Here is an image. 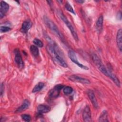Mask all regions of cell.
I'll list each match as a JSON object with an SVG mask.
<instances>
[{
    "mask_svg": "<svg viewBox=\"0 0 122 122\" xmlns=\"http://www.w3.org/2000/svg\"><path fill=\"white\" fill-rule=\"evenodd\" d=\"M87 93H88V96L91 102L92 103L93 106H94V108H97L98 107V104L93 92L92 90H89L88 91Z\"/></svg>",
    "mask_w": 122,
    "mask_h": 122,
    "instance_id": "8fae6325",
    "label": "cell"
},
{
    "mask_svg": "<svg viewBox=\"0 0 122 122\" xmlns=\"http://www.w3.org/2000/svg\"><path fill=\"white\" fill-rule=\"evenodd\" d=\"M44 86V84L43 82H40L38 83H37L33 88L32 90V92L33 93L34 92H39V91H40Z\"/></svg>",
    "mask_w": 122,
    "mask_h": 122,
    "instance_id": "d6986e66",
    "label": "cell"
},
{
    "mask_svg": "<svg viewBox=\"0 0 122 122\" xmlns=\"http://www.w3.org/2000/svg\"><path fill=\"white\" fill-rule=\"evenodd\" d=\"M30 51L31 53L35 57H37L39 55V51L38 49V48L37 46L32 45L30 46Z\"/></svg>",
    "mask_w": 122,
    "mask_h": 122,
    "instance_id": "ac0fdd59",
    "label": "cell"
},
{
    "mask_svg": "<svg viewBox=\"0 0 122 122\" xmlns=\"http://www.w3.org/2000/svg\"><path fill=\"white\" fill-rule=\"evenodd\" d=\"M60 91L57 90L54 87L53 89H51L50 91H49V96L52 98H56L59 96Z\"/></svg>",
    "mask_w": 122,
    "mask_h": 122,
    "instance_id": "e0dca14e",
    "label": "cell"
},
{
    "mask_svg": "<svg viewBox=\"0 0 122 122\" xmlns=\"http://www.w3.org/2000/svg\"><path fill=\"white\" fill-rule=\"evenodd\" d=\"M33 42L35 45H36L37 46L39 47H42L43 46V43L42 41L37 38H35L33 40Z\"/></svg>",
    "mask_w": 122,
    "mask_h": 122,
    "instance_id": "7402d4cb",
    "label": "cell"
},
{
    "mask_svg": "<svg viewBox=\"0 0 122 122\" xmlns=\"http://www.w3.org/2000/svg\"><path fill=\"white\" fill-rule=\"evenodd\" d=\"M98 121L99 122H108L107 112L106 110H103L101 113Z\"/></svg>",
    "mask_w": 122,
    "mask_h": 122,
    "instance_id": "2e32d148",
    "label": "cell"
},
{
    "mask_svg": "<svg viewBox=\"0 0 122 122\" xmlns=\"http://www.w3.org/2000/svg\"><path fill=\"white\" fill-rule=\"evenodd\" d=\"M103 22V17L101 15L98 19L96 23V28L97 31L100 33L102 30V25Z\"/></svg>",
    "mask_w": 122,
    "mask_h": 122,
    "instance_id": "9a60e30c",
    "label": "cell"
},
{
    "mask_svg": "<svg viewBox=\"0 0 122 122\" xmlns=\"http://www.w3.org/2000/svg\"><path fill=\"white\" fill-rule=\"evenodd\" d=\"M32 23L30 20H26L24 21L22 24L20 31L24 33H26L28 32V30L32 27Z\"/></svg>",
    "mask_w": 122,
    "mask_h": 122,
    "instance_id": "30bf717a",
    "label": "cell"
},
{
    "mask_svg": "<svg viewBox=\"0 0 122 122\" xmlns=\"http://www.w3.org/2000/svg\"><path fill=\"white\" fill-rule=\"evenodd\" d=\"M82 118L84 122H90L92 121L91 112L89 106H86L82 112Z\"/></svg>",
    "mask_w": 122,
    "mask_h": 122,
    "instance_id": "9c48e42d",
    "label": "cell"
},
{
    "mask_svg": "<svg viewBox=\"0 0 122 122\" xmlns=\"http://www.w3.org/2000/svg\"><path fill=\"white\" fill-rule=\"evenodd\" d=\"M58 15L59 16V17L61 18V19L64 22V23L66 24V25L67 26V27L69 29L71 35H72L74 39L77 41L79 40V38H78V35L77 34V32H76V31L75 30L73 27L72 26V25H71V24L70 23V22L67 20V19L66 18V17L64 16V15L63 14V13L61 11L59 10L58 11Z\"/></svg>",
    "mask_w": 122,
    "mask_h": 122,
    "instance_id": "3957f363",
    "label": "cell"
},
{
    "mask_svg": "<svg viewBox=\"0 0 122 122\" xmlns=\"http://www.w3.org/2000/svg\"><path fill=\"white\" fill-rule=\"evenodd\" d=\"M29 105H30L29 101L27 99L24 100L22 104L19 107H18L17 109V110L15 111V112L19 113V112H20L26 110L28 108Z\"/></svg>",
    "mask_w": 122,
    "mask_h": 122,
    "instance_id": "5bb4252c",
    "label": "cell"
},
{
    "mask_svg": "<svg viewBox=\"0 0 122 122\" xmlns=\"http://www.w3.org/2000/svg\"><path fill=\"white\" fill-rule=\"evenodd\" d=\"M14 61L16 64L20 68H22L23 67L24 63L22 58V56L20 54V51L18 49H16L14 50Z\"/></svg>",
    "mask_w": 122,
    "mask_h": 122,
    "instance_id": "8992f818",
    "label": "cell"
},
{
    "mask_svg": "<svg viewBox=\"0 0 122 122\" xmlns=\"http://www.w3.org/2000/svg\"><path fill=\"white\" fill-rule=\"evenodd\" d=\"M46 39L49 42V44L47 46V50L49 53L61 66L64 68L67 67V64L63 59L61 56V54H60V52L57 44L48 36L46 37Z\"/></svg>",
    "mask_w": 122,
    "mask_h": 122,
    "instance_id": "6da1fadb",
    "label": "cell"
},
{
    "mask_svg": "<svg viewBox=\"0 0 122 122\" xmlns=\"http://www.w3.org/2000/svg\"><path fill=\"white\" fill-rule=\"evenodd\" d=\"M122 30L120 29L117 33L116 35V42L118 48L120 51H122Z\"/></svg>",
    "mask_w": 122,
    "mask_h": 122,
    "instance_id": "7c38bea8",
    "label": "cell"
},
{
    "mask_svg": "<svg viewBox=\"0 0 122 122\" xmlns=\"http://www.w3.org/2000/svg\"><path fill=\"white\" fill-rule=\"evenodd\" d=\"M11 28L7 26H1L0 27V31L1 32H6L10 31Z\"/></svg>",
    "mask_w": 122,
    "mask_h": 122,
    "instance_id": "cb8c5ba5",
    "label": "cell"
},
{
    "mask_svg": "<svg viewBox=\"0 0 122 122\" xmlns=\"http://www.w3.org/2000/svg\"><path fill=\"white\" fill-rule=\"evenodd\" d=\"M92 60L94 62V64L98 68V69L106 76L109 77L111 72L108 71L106 67L102 63L101 59L99 58V57L96 54H93L92 55Z\"/></svg>",
    "mask_w": 122,
    "mask_h": 122,
    "instance_id": "7a4b0ae2",
    "label": "cell"
},
{
    "mask_svg": "<svg viewBox=\"0 0 122 122\" xmlns=\"http://www.w3.org/2000/svg\"><path fill=\"white\" fill-rule=\"evenodd\" d=\"M21 118L25 122H30L31 120V116L29 114H24L21 116Z\"/></svg>",
    "mask_w": 122,
    "mask_h": 122,
    "instance_id": "603a6c76",
    "label": "cell"
},
{
    "mask_svg": "<svg viewBox=\"0 0 122 122\" xmlns=\"http://www.w3.org/2000/svg\"><path fill=\"white\" fill-rule=\"evenodd\" d=\"M44 20L46 25L51 30L53 31L57 36L63 40V36L59 31L58 27L55 25V24L45 16L44 17Z\"/></svg>",
    "mask_w": 122,
    "mask_h": 122,
    "instance_id": "277c9868",
    "label": "cell"
},
{
    "mask_svg": "<svg viewBox=\"0 0 122 122\" xmlns=\"http://www.w3.org/2000/svg\"><path fill=\"white\" fill-rule=\"evenodd\" d=\"M69 79L72 81L79 82L83 84H89L90 83V81L89 80L76 75H72L70 76L69 77Z\"/></svg>",
    "mask_w": 122,
    "mask_h": 122,
    "instance_id": "52a82bcc",
    "label": "cell"
},
{
    "mask_svg": "<svg viewBox=\"0 0 122 122\" xmlns=\"http://www.w3.org/2000/svg\"><path fill=\"white\" fill-rule=\"evenodd\" d=\"M63 91L65 94L68 95L72 93L73 89L70 86H65L63 88Z\"/></svg>",
    "mask_w": 122,
    "mask_h": 122,
    "instance_id": "44dd1931",
    "label": "cell"
},
{
    "mask_svg": "<svg viewBox=\"0 0 122 122\" xmlns=\"http://www.w3.org/2000/svg\"><path fill=\"white\" fill-rule=\"evenodd\" d=\"M65 9L68 10L69 11V12H71V13L75 15V12L73 10V9L72 8V6L71 5V4H70L69 2H66V3H65Z\"/></svg>",
    "mask_w": 122,
    "mask_h": 122,
    "instance_id": "ffe728a7",
    "label": "cell"
},
{
    "mask_svg": "<svg viewBox=\"0 0 122 122\" xmlns=\"http://www.w3.org/2000/svg\"><path fill=\"white\" fill-rule=\"evenodd\" d=\"M51 110V108L46 105L41 104L37 107V111L39 114L47 113Z\"/></svg>",
    "mask_w": 122,
    "mask_h": 122,
    "instance_id": "4fadbf2b",
    "label": "cell"
},
{
    "mask_svg": "<svg viewBox=\"0 0 122 122\" xmlns=\"http://www.w3.org/2000/svg\"><path fill=\"white\" fill-rule=\"evenodd\" d=\"M76 2L80 4H82L83 2H84V0H76Z\"/></svg>",
    "mask_w": 122,
    "mask_h": 122,
    "instance_id": "484cf974",
    "label": "cell"
},
{
    "mask_svg": "<svg viewBox=\"0 0 122 122\" xmlns=\"http://www.w3.org/2000/svg\"><path fill=\"white\" fill-rule=\"evenodd\" d=\"M68 56H69V58L71 59V60L73 62H74L76 65H77L78 67H79L80 68H81L82 69H83L85 70H89V68L87 66H86L84 65H83L81 63L78 61L77 56L76 55V54L73 51L70 50L68 52Z\"/></svg>",
    "mask_w": 122,
    "mask_h": 122,
    "instance_id": "5b68a950",
    "label": "cell"
},
{
    "mask_svg": "<svg viewBox=\"0 0 122 122\" xmlns=\"http://www.w3.org/2000/svg\"><path fill=\"white\" fill-rule=\"evenodd\" d=\"M9 5L4 1H1L0 4V18L2 19L9 9Z\"/></svg>",
    "mask_w": 122,
    "mask_h": 122,
    "instance_id": "ba28073f",
    "label": "cell"
},
{
    "mask_svg": "<svg viewBox=\"0 0 122 122\" xmlns=\"http://www.w3.org/2000/svg\"><path fill=\"white\" fill-rule=\"evenodd\" d=\"M3 89H4V85L3 84V83H1V85H0V95H1V96H2V93L4 92Z\"/></svg>",
    "mask_w": 122,
    "mask_h": 122,
    "instance_id": "d4e9b609",
    "label": "cell"
}]
</instances>
